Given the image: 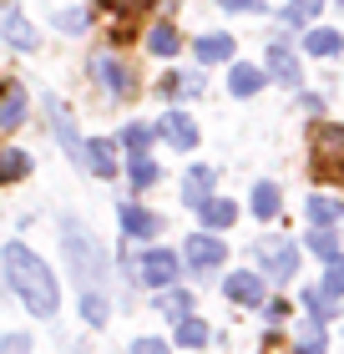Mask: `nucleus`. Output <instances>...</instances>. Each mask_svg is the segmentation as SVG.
<instances>
[{"instance_id": "obj_37", "label": "nucleus", "mask_w": 344, "mask_h": 354, "mask_svg": "<svg viewBox=\"0 0 344 354\" xmlns=\"http://www.w3.org/2000/svg\"><path fill=\"white\" fill-rule=\"evenodd\" d=\"M132 354H168L162 339H132Z\"/></svg>"}, {"instance_id": "obj_38", "label": "nucleus", "mask_w": 344, "mask_h": 354, "mask_svg": "<svg viewBox=\"0 0 344 354\" xmlns=\"http://www.w3.org/2000/svg\"><path fill=\"white\" fill-rule=\"evenodd\" d=\"M107 6H117L122 15H137V10H147V6H152V0H107Z\"/></svg>"}, {"instance_id": "obj_5", "label": "nucleus", "mask_w": 344, "mask_h": 354, "mask_svg": "<svg viewBox=\"0 0 344 354\" xmlns=\"http://www.w3.org/2000/svg\"><path fill=\"white\" fill-rule=\"evenodd\" d=\"M183 259H188V268H192V273H212V268H223L228 243H223V238H212V233L203 228V233H192V238H188Z\"/></svg>"}, {"instance_id": "obj_40", "label": "nucleus", "mask_w": 344, "mask_h": 354, "mask_svg": "<svg viewBox=\"0 0 344 354\" xmlns=\"http://www.w3.org/2000/svg\"><path fill=\"white\" fill-rule=\"evenodd\" d=\"M269 319H273V324H278V319H289V304H284V299H273V304H269Z\"/></svg>"}, {"instance_id": "obj_18", "label": "nucleus", "mask_w": 344, "mask_h": 354, "mask_svg": "<svg viewBox=\"0 0 344 354\" xmlns=\"http://www.w3.org/2000/svg\"><path fill=\"white\" fill-rule=\"evenodd\" d=\"M183 198H188L192 207H203V203L212 198V167H188V177H183Z\"/></svg>"}, {"instance_id": "obj_6", "label": "nucleus", "mask_w": 344, "mask_h": 354, "mask_svg": "<svg viewBox=\"0 0 344 354\" xmlns=\"http://www.w3.org/2000/svg\"><path fill=\"white\" fill-rule=\"evenodd\" d=\"M91 76H96V86H102L107 96H132L137 91L132 71H127L117 56H91Z\"/></svg>"}, {"instance_id": "obj_21", "label": "nucleus", "mask_w": 344, "mask_h": 354, "mask_svg": "<svg viewBox=\"0 0 344 354\" xmlns=\"http://www.w3.org/2000/svg\"><path fill=\"white\" fill-rule=\"evenodd\" d=\"M304 46H309V56H339L344 36H339V30H329V26H314V30L304 36Z\"/></svg>"}, {"instance_id": "obj_23", "label": "nucleus", "mask_w": 344, "mask_h": 354, "mask_svg": "<svg viewBox=\"0 0 344 354\" xmlns=\"http://www.w3.org/2000/svg\"><path fill=\"white\" fill-rule=\"evenodd\" d=\"M172 339L183 344V349H203V344H208V324H203V319H192V314H183V319H177V334H172Z\"/></svg>"}, {"instance_id": "obj_24", "label": "nucleus", "mask_w": 344, "mask_h": 354, "mask_svg": "<svg viewBox=\"0 0 344 354\" xmlns=\"http://www.w3.org/2000/svg\"><path fill=\"white\" fill-rule=\"evenodd\" d=\"M339 218H344V207L334 198H324V192H319V198H309V223H314V228H334Z\"/></svg>"}, {"instance_id": "obj_32", "label": "nucleus", "mask_w": 344, "mask_h": 354, "mask_svg": "<svg viewBox=\"0 0 344 354\" xmlns=\"http://www.w3.org/2000/svg\"><path fill=\"white\" fill-rule=\"evenodd\" d=\"M56 26H61V30H71V36H81V30L91 26V10H81V6H71V10H56Z\"/></svg>"}, {"instance_id": "obj_36", "label": "nucleus", "mask_w": 344, "mask_h": 354, "mask_svg": "<svg viewBox=\"0 0 344 354\" xmlns=\"http://www.w3.org/2000/svg\"><path fill=\"white\" fill-rule=\"evenodd\" d=\"M0 354H30V334H6V339H0Z\"/></svg>"}, {"instance_id": "obj_26", "label": "nucleus", "mask_w": 344, "mask_h": 354, "mask_svg": "<svg viewBox=\"0 0 344 354\" xmlns=\"http://www.w3.org/2000/svg\"><path fill=\"white\" fill-rule=\"evenodd\" d=\"M30 172V157L21 147H6L0 152V183H15V177H26Z\"/></svg>"}, {"instance_id": "obj_33", "label": "nucleus", "mask_w": 344, "mask_h": 354, "mask_svg": "<svg viewBox=\"0 0 344 354\" xmlns=\"http://www.w3.org/2000/svg\"><path fill=\"white\" fill-rule=\"evenodd\" d=\"M319 6H324V0H289L284 21L289 26H304V21H314V15H319Z\"/></svg>"}, {"instance_id": "obj_27", "label": "nucleus", "mask_w": 344, "mask_h": 354, "mask_svg": "<svg viewBox=\"0 0 344 354\" xmlns=\"http://www.w3.org/2000/svg\"><path fill=\"white\" fill-rule=\"evenodd\" d=\"M304 309H309V319L329 324V319H334V299H329V294H319V288H309V294H304Z\"/></svg>"}, {"instance_id": "obj_7", "label": "nucleus", "mask_w": 344, "mask_h": 354, "mask_svg": "<svg viewBox=\"0 0 344 354\" xmlns=\"http://www.w3.org/2000/svg\"><path fill=\"white\" fill-rule=\"evenodd\" d=\"M46 111H51V132H56L61 147H66V157H71V162H81V147H87V137L76 132V122H71V111L61 106V96H46Z\"/></svg>"}, {"instance_id": "obj_10", "label": "nucleus", "mask_w": 344, "mask_h": 354, "mask_svg": "<svg viewBox=\"0 0 344 354\" xmlns=\"http://www.w3.org/2000/svg\"><path fill=\"white\" fill-rule=\"evenodd\" d=\"M81 167H87L91 177H111L117 172V142L111 137H91L87 147H81Z\"/></svg>"}, {"instance_id": "obj_20", "label": "nucleus", "mask_w": 344, "mask_h": 354, "mask_svg": "<svg viewBox=\"0 0 344 354\" xmlns=\"http://www.w3.org/2000/svg\"><path fill=\"white\" fill-rule=\"evenodd\" d=\"M198 213H203V223H208V228H233V218H238V207L233 203H228V198H218V192H212V198L198 207Z\"/></svg>"}, {"instance_id": "obj_19", "label": "nucleus", "mask_w": 344, "mask_h": 354, "mask_svg": "<svg viewBox=\"0 0 344 354\" xmlns=\"http://www.w3.org/2000/svg\"><path fill=\"white\" fill-rule=\"evenodd\" d=\"M192 51H198L203 66H212V61H233V36H198Z\"/></svg>"}, {"instance_id": "obj_2", "label": "nucleus", "mask_w": 344, "mask_h": 354, "mask_svg": "<svg viewBox=\"0 0 344 354\" xmlns=\"http://www.w3.org/2000/svg\"><path fill=\"white\" fill-rule=\"evenodd\" d=\"M61 248H66V268H71L76 288H102V279L111 273V259L81 218H61Z\"/></svg>"}, {"instance_id": "obj_14", "label": "nucleus", "mask_w": 344, "mask_h": 354, "mask_svg": "<svg viewBox=\"0 0 344 354\" xmlns=\"http://www.w3.org/2000/svg\"><path fill=\"white\" fill-rule=\"evenodd\" d=\"M122 233L127 238H157L162 233V218L147 213V207H137V203H127L122 207Z\"/></svg>"}, {"instance_id": "obj_4", "label": "nucleus", "mask_w": 344, "mask_h": 354, "mask_svg": "<svg viewBox=\"0 0 344 354\" xmlns=\"http://www.w3.org/2000/svg\"><path fill=\"white\" fill-rule=\"evenodd\" d=\"M258 259H264V273L273 283H289L293 273H299V248H293L289 238H269V243H258Z\"/></svg>"}, {"instance_id": "obj_29", "label": "nucleus", "mask_w": 344, "mask_h": 354, "mask_svg": "<svg viewBox=\"0 0 344 354\" xmlns=\"http://www.w3.org/2000/svg\"><path fill=\"white\" fill-rule=\"evenodd\" d=\"M309 248H314L324 263L339 259V238H334V228H314V233H309Z\"/></svg>"}, {"instance_id": "obj_39", "label": "nucleus", "mask_w": 344, "mask_h": 354, "mask_svg": "<svg viewBox=\"0 0 344 354\" xmlns=\"http://www.w3.org/2000/svg\"><path fill=\"white\" fill-rule=\"evenodd\" d=\"M223 10H258V0H218Z\"/></svg>"}, {"instance_id": "obj_1", "label": "nucleus", "mask_w": 344, "mask_h": 354, "mask_svg": "<svg viewBox=\"0 0 344 354\" xmlns=\"http://www.w3.org/2000/svg\"><path fill=\"white\" fill-rule=\"evenodd\" d=\"M6 279H10V294L26 304V314L36 319H56L61 309V288L51 279V268L41 263V253H30L26 243H6Z\"/></svg>"}, {"instance_id": "obj_13", "label": "nucleus", "mask_w": 344, "mask_h": 354, "mask_svg": "<svg viewBox=\"0 0 344 354\" xmlns=\"http://www.w3.org/2000/svg\"><path fill=\"white\" fill-rule=\"evenodd\" d=\"M269 76H273V82H284V86H299V82H304L299 56H293L284 41H273V46H269Z\"/></svg>"}, {"instance_id": "obj_16", "label": "nucleus", "mask_w": 344, "mask_h": 354, "mask_svg": "<svg viewBox=\"0 0 344 354\" xmlns=\"http://www.w3.org/2000/svg\"><path fill=\"white\" fill-rule=\"evenodd\" d=\"M0 30H6V41L15 46V51H36V26H30L21 10H10V15H6V26H0Z\"/></svg>"}, {"instance_id": "obj_9", "label": "nucleus", "mask_w": 344, "mask_h": 354, "mask_svg": "<svg viewBox=\"0 0 344 354\" xmlns=\"http://www.w3.org/2000/svg\"><path fill=\"white\" fill-rule=\"evenodd\" d=\"M30 111V96H26V82H0V127L15 132Z\"/></svg>"}, {"instance_id": "obj_3", "label": "nucleus", "mask_w": 344, "mask_h": 354, "mask_svg": "<svg viewBox=\"0 0 344 354\" xmlns=\"http://www.w3.org/2000/svg\"><path fill=\"white\" fill-rule=\"evenodd\" d=\"M177 273H183V259H177L172 248H147L142 263H137V279H142L147 288H172Z\"/></svg>"}, {"instance_id": "obj_8", "label": "nucleus", "mask_w": 344, "mask_h": 354, "mask_svg": "<svg viewBox=\"0 0 344 354\" xmlns=\"http://www.w3.org/2000/svg\"><path fill=\"white\" fill-rule=\"evenodd\" d=\"M314 157H319V172L344 177V127H319L314 132Z\"/></svg>"}, {"instance_id": "obj_12", "label": "nucleus", "mask_w": 344, "mask_h": 354, "mask_svg": "<svg viewBox=\"0 0 344 354\" xmlns=\"http://www.w3.org/2000/svg\"><path fill=\"white\" fill-rule=\"evenodd\" d=\"M162 137H168L177 152H192L198 147V122H192L188 111H168V117H162Z\"/></svg>"}, {"instance_id": "obj_11", "label": "nucleus", "mask_w": 344, "mask_h": 354, "mask_svg": "<svg viewBox=\"0 0 344 354\" xmlns=\"http://www.w3.org/2000/svg\"><path fill=\"white\" fill-rule=\"evenodd\" d=\"M223 294L233 299V304H248V309H253V304H264V273H248V268H243V273H228V279H223Z\"/></svg>"}, {"instance_id": "obj_15", "label": "nucleus", "mask_w": 344, "mask_h": 354, "mask_svg": "<svg viewBox=\"0 0 344 354\" xmlns=\"http://www.w3.org/2000/svg\"><path fill=\"white\" fill-rule=\"evenodd\" d=\"M264 82H269V76L258 66H248V61H233V71H228V91H233V96H253Z\"/></svg>"}, {"instance_id": "obj_28", "label": "nucleus", "mask_w": 344, "mask_h": 354, "mask_svg": "<svg viewBox=\"0 0 344 354\" xmlns=\"http://www.w3.org/2000/svg\"><path fill=\"white\" fill-rule=\"evenodd\" d=\"M299 354H324V324H319V319H304V329H299Z\"/></svg>"}, {"instance_id": "obj_31", "label": "nucleus", "mask_w": 344, "mask_h": 354, "mask_svg": "<svg viewBox=\"0 0 344 354\" xmlns=\"http://www.w3.org/2000/svg\"><path fill=\"white\" fill-rule=\"evenodd\" d=\"M117 142H122L127 152H147V147H152V132H147L142 122H132V127H122V137H117Z\"/></svg>"}, {"instance_id": "obj_17", "label": "nucleus", "mask_w": 344, "mask_h": 354, "mask_svg": "<svg viewBox=\"0 0 344 354\" xmlns=\"http://www.w3.org/2000/svg\"><path fill=\"white\" fill-rule=\"evenodd\" d=\"M81 319H87L91 329H102L111 319V299L102 294V288H81Z\"/></svg>"}, {"instance_id": "obj_25", "label": "nucleus", "mask_w": 344, "mask_h": 354, "mask_svg": "<svg viewBox=\"0 0 344 354\" xmlns=\"http://www.w3.org/2000/svg\"><path fill=\"white\" fill-rule=\"evenodd\" d=\"M147 46H152L157 56H177V46H183V36H177V30H172L168 21H162V26H152V30H147Z\"/></svg>"}, {"instance_id": "obj_34", "label": "nucleus", "mask_w": 344, "mask_h": 354, "mask_svg": "<svg viewBox=\"0 0 344 354\" xmlns=\"http://www.w3.org/2000/svg\"><path fill=\"white\" fill-rule=\"evenodd\" d=\"M319 294H329V299H339V294H344V259H329V268H324V283H319Z\"/></svg>"}, {"instance_id": "obj_22", "label": "nucleus", "mask_w": 344, "mask_h": 354, "mask_svg": "<svg viewBox=\"0 0 344 354\" xmlns=\"http://www.w3.org/2000/svg\"><path fill=\"white\" fill-rule=\"evenodd\" d=\"M127 177H132L137 192H147V187L157 183V162H152L147 152H132V157H127Z\"/></svg>"}, {"instance_id": "obj_30", "label": "nucleus", "mask_w": 344, "mask_h": 354, "mask_svg": "<svg viewBox=\"0 0 344 354\" xmlns=\"http://www.w3.org/2000/svg\"><path fill=\"white\" fill-rule=\"evenodd\" d=\"M253 213H258V218H273V213H278V187H273V183H258V187H253Z\"/></svg>"}, {"instance_id": "obj_35", "label": "nucleus", "mask_w": 344, "mask_h": 354, "mask_svg": "<svg viewBox=\"0 0 344 354\" xmlns=\"http://www.w3.org/2000/svg\"><path fill=\"white\" fill-rule=\"evenodd\" d=\"M157 309H162V314H177V319H183V314H192V299H188V294H177V288H168V294L157 299Z\"/></svg>"}]
</instances>
